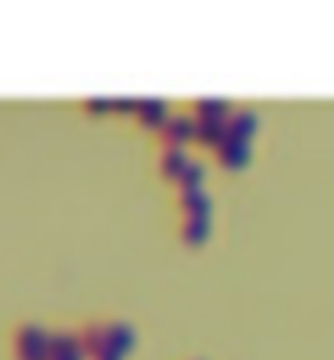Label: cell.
Wrapping results in <instances>:
<instances>
[{
    "label": "cell",
    "mask_w": 334,
    "mask_h": 360,
    "mask_svg": "<svg viewBox=\"0 0 334 360\" xmlns=\"http://www.w3.org/2000/svg\"><path fill=\"white\" fill-rule=\"evenodd\" d=\"M201 176H205L201 162L198 160H188V162H185V169H182V176H179V185H182V188H198Z\"/></svg>",
    "instance_id": "5bb4252c"
},
{
    "label": "cell",
    "mask_w": 334,
    "mask_h": 360,
    "mask_svg": "<svg viewBox=\"0 0 334 360\" xmlns=\"http://www.w3.org/2000/svg\"><path fill=\"white\" fill-rule=\"evenodd\" d=\"M205 237H208V218H185V224H182V240L188 243V247H198Z\"/></svg>",
    "instance_id": "4fadbf2b"
},
{
    "label": "cell",
    "mask_w": 334,
    "mask_h": 360,
    "mask_svg": "<svg viewBox=\"0 0 334 360\" xmlns=\"http://www.w3.org/2000/svg\"><path fill=\"white\" fill-rule=\"evenodd\" d=\"M104 335H108V344L117 354L130 351V347H134V341H136L134 328L127 325V321H110V325H104Z\"/></svg>",
    "instance_id": "52a82bcc"
},
{
    "label": "cell",
    "mask_w": 334,
    "mask_h": 360,
    "mask_svg": "<svg viewBox=\"0 0 334 360\" xmlns=\"http://www.w3.org/2000/svg\"><path fill=\"white\" fill-rule=\"evenodd\" d=\"M136 120H140L143 127H162L169 120L166 101L162 98H140V104H136Z\"/></svg>",
    "instance_id": "3957f363"
},
{
    "label": "cell",
    "mask_w": 334,
    "mask_h": 360,
    "mask_svg": "<svg viewBox=\"0 0 334 360\" xmlns=\"http://www.w3.org/2000/svg\"><path fill=\"white\" fill-rule=\"evenodd\" d=\"M17 360H49V347H17Z\"/></svg>",
    "instance_id": "9a60e30c"
},
{
    "label": "cell",
    "mask_w": 334,
    "mask_h": 360,
    "mask_svg": "<svg viewBox=\"0 0 334 360\" xmlns=\"http://www.w3.org/2000/svg\"><path fill=\"white\" fill-rule=\"evenodd\" d=\"M84 110L88 114H104V110H110V98H84Z\"/></svg>",
    "instance_id": "e0dca14e"
},
{
    "label": "cell",
    "mask_w": 334,
    "mask_h": 360,
    "mask_svg": "<svg viewBox=\"0 0 334 360\" xmlns=\"http://www.w3.org/2000/svg\"><path fill=\"white\" fill-rule=\"evenodd\" d=\"M162 140H166V146H179L182 150V143L195 140V117L169 114V120L162 124Z\"/></svg>",
    "instance_id": "6da1fadb"
},
{
    "label": "cell",
    "mask_w": 334,
    "mask_h": 360,
    "mask_svg": "<svg viewBox=\"0 0 334 360\" xmlns=\"http://www.w3.org/2000/svg\"><path fill=\"white\" fill-rule=\"evenodd\" d=\"M84 351H72V354H49V360H82Z\"/></svg>",
    "instance_id": "d6986e66"
},
{
    "label": "cell",
    "mask_w": 334,
    "mask_h": 360,
    "mask_svg": "<svg viewBox=\"0 0 334 360\" xmlns=\"http://www.w3.org/2000/svg\"><path fill=\"white\" fill-rule=\"evenodd\" d=\"M46 341H49V335L36 321H23L17 328V347H46Z\"/></svg>",
    "instance_id": "8fae6325"
},
{
    "label": "cell",
    "mask_w": 334,
    "mask_h": 360,
    "mask_svg": "<svg viewBox=\"0 0 334 360\" xmlns=\"http://www.w3.org/2000/svg\"><path fill=\"white\" fill-rule=\"evenodd\" d=\"M136 98H110V110H117V114H136Z\"/></svg>",
    "instance_id": "2e32d148"
},
{
    "label": "cell",
    "mask_w": 334,
    "mask_h": 360,
    "mask_svg": "<svg viewBox=\"0 0 334 360\" xmlns=\"http://www.w3.org/2000/svg\"><path fill=\"white\" fill-rule=\"evenodd\" d=\"M182 208L188 218H208L211 214V198L201 188H182Z\"/></svg>",
    "instance_id": "ba28073f"
},
{
    "label": "cell",
    "mask_w": 334,
    "mask_h": 360,
    "mask_svg": "<svg viewBox=\"0 0 334 360\" xmlns=\"http://www.w3.org/2000/svg\"><path fill=\"white\" fill-rule=\"evenodd\" d=\"M49 354H72V351H82V344H78V335L72 331H52L49 341H46Z\"/></svg>",
    "instance_id": "7c38bea8"
},
{
    "label": "cell",
    "mask_w": 334,
    "mask_h": 360,
    "mask_svg": "<svg viewBox=\"0 0 334 360\" xmlns=\"http://www.w3.org/2000/svg\"><path fill=\"white\" fill-rule=\"evenodd\" d=\"M185 162H188V156H185L179 146H166V150L159 153V172H162L166 179H176V182H179Z\"/></svg>",
    "instance_id": "9c48e42d"
},
{
    "label": "cell",
    "mask_w": 334,
    "mask_h": 360,
    "mask_svg": "<svg viewBox=\"0 0 334 360\" xmlns=\"http://www.w3.org/2000/svg\"><path fill=\"white\" fill-rule=\"evenodd\" d=\"M91 360H120V354L114 351V347H110V344H104V347H101V351L94 354Z\"/></svg>",
    "instance_id": "ac0fdd59"
},
{
    "label": "cell",
    "mask_w": 334,
    "mask_h": 360,
    "mask_svg": "<svg viewBox=\"0 0 334 360\" xmlns=\"http://www.w3.org/2000/svg\"><path fill=\"white\" fill-rule=\"evenodd\" d=\"M78 344H82L84 354H98L104 344H108V335H104V325H98V321H91V325H84L82 331H78Z\"/></svg>",
    "instance_id": "30bf717a"
},
{
    "label": "cell",
    "mask_w": 334,
    "mask_h": 360,
    "mask_svg": "<svg viewBox=\"0 0 334 360\" xmlns=\"http://www.w3.org/2000/svg\"><path fill=\"white\" fill-rule=\"evenodd\" d=\"M227 130H231V136H237V140L247 143V136L257 130V110H250V108L234 110V114L227 117Z\"/></svg>",
    "instance_id": "8992f818"
},
{
    "label": "cell",
    "mask_w": 334,
    "mask_h": 360,
    "mask_svg": "<svg viewBox=\"0 0 334 360\" xmlns=\"http://www.w3.org/2000/svg\"><path fill=\"white\" fill-rule=\"evenodd\" d=\"M247 143L243 140H237V136H227L221 146H217V160H221V166L224 169H240V166H247Z\"/></svg>",
    "instance_id": "277c9868"
},
{
    "label": "cell",
    "mask_w": 334,
    "mask_h": 360,
    "mask_svg": "<svg viewBox=\"0 0 334 360\" xmlns=\"http://www.w3.org/2000/svg\"><path fill=\"white\" fill-rule=\"evenodd\" d=\"M231 136L227 130V120H195V143L201 146H221V143Z\"/></svg>",
    "instance_id": "7a4b0ae2"
},
{
    "label": "cell",
    "mask_w": 334,
    "mask_h": 360,
    "mask_svg": "<svg viewBox=\"0 0 334 360\" xmlns=\"http://www.w3.org/2000/svg\"><path fill=\"white\" fill-rule=\"evenodd\" d=\"M195 110V120H227L231 117V108H227V101L221 98H198L192 104Z\"/></svg>",
    "instance_id": "5b68a950"
}]
</instances>
